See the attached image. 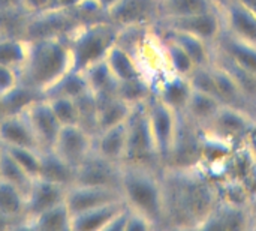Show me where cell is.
<instances>
[{
  "label": "cell",
  "mask_w": 256,
  "mask_h": 231,
  "mask_svg": "<svg viewBox=\"0 0 256 231\" xmlns=\"http://www.w3.org/2000/svg\"><path fill=\"white\" fill-rule=\"evenodd\" d=\"M21 89L20 71L6 65H0V102L9 99Z\"/></svg>",
  "instance_id": "cell-37"
},
{
  "label": "cell",
  "mask_w": 256,
  "mask_h": 231,
  "mask_svg": "<svg viewBox=\"0 0 256 231\" xmlns=\"http://www.w3.org/2000/svg\"><path fill=\"white\" fill-rule=\"evenodd\" d=\"M92 93L87 84V80L84 77V72L70 69L68 74H64L52 87H50L42 96H66L72 99H81L82 96Z\"/></svg>",
  "instance_id": "cell-29"
},
{
  "label": "cell",
  "mask_w": 256,
  "mask_h": 231,
  "mask_svg": "<svg viewBox=\"0 0 256 231\" xmlns=\"http://www.w3.org/2000/svg\"><path fill=\"white\" fill-rule=\"evenodd\" d=\"M153 89L154 95L178 114L184 111L194 92V86L188 77L177 75L170 71L164 72V75L153 83Z\"/></svg>",
  "instance_id": "cell-17"
},
{
  "label": "cell",
  "mask_w": 256,
  "mask_h": 231,
  "mask_svg": "<svg viewBox=\"0 0 256 231\" xmlns=\"http://www.w3.org/2000/svg\"><path fill=\"white\" fill-rule=\"evenodd\" d=\"M93 2H94V3L102 9V12L106 15V14H108L114 6H117L122 0H93Z\"/></svg>",
  "instance_id": "cell-44"
},
{
  "label": "cell",
  "mask_w": 256,
  "mask_h": 231,
  "mask_svg": "<svg viewBox=\"0 0 256 231\" xmlns=\"http://www.w3.org/2000/svg\"><path fill=\"white\" fill-rule=\"evenodd\" d=\"M106 18L122 29L153 27L159 20V0H122Z\"/></svg>",
  "instance_id": "cell-11"
},
{
  "label": "cell",
  "mask_w": 256,
  "mask_h": 231,
  "mask_svg": "<svg viewBox=\"0 0 256 231\" xmlns=\"http://www.w3.org/2000/svg\"><path fill=\"white\" fill-rule=\"evenodd\" d=\"M0 143L4 147H30L40 150L38 138L21 110L0 116Z\"/></svg>",
  "instance_id": "cell-15"
},
{
  "label": "cell",
  "mask_w": 256,
  "mask_h": 231,
  "mask_svg": "<svg viewBox=\"0 0 256 231\" xmlns=\"http://www.w3.org/2000/svg\"><path fill=\"white\" fill-rule=\"evenodd\" d=\"M68 188L42 177H34L26 192V215L24 219L36 216L38 213L64 203Z\"/></svg>",
  "instance_id": "cell-14"
},
{
  "label": "cell",
  "mask_w": 256,
  "mask_h": 231,
  "mask_svg": "<svg viewBox=\"0 0 256 231\" xmlns=\"http://www.w3.org/2000/svg\"><path fill=\"white\" fill-rule=\"evenodd\" d=\"M122 164L108 161L94 152L76 168L74 185H92L120 189Z\"/></svg>",
  "instance_id": "cell-12"
},
{
  "label": "cell",
  "mask_w": 256,
  "mask_h": 231,
  "mask_svg": "<svg viewBox=\"0 0 256 231\" xmlns=\"http://www.w3.org/2000/svg\"><path fill=\"white\" fill-rule=\"evenodd\" d=\"M222 105L224 104L218 98H214L206 92L194 89L190 99H189L184 111L182 113V117L184 120H188L190 125H195L200 129H202L216 116V113L220 110Z\"/></svg>",
  "instance_id": "cell-23"
},
{
  "label": "cell",
  "mask_w": 256,
  "mask_h": 231,
  "mask_svg": "<svg viewBox=\"0 0 256 231\" xmlns=\"http://www.w3.org/2000/svg\"><path fill=\"white\" fill-rule=\"evenodd\" d=\"M120 191L128 207L147 216L156 228L168 221L165 183L156 167L122 162Z\"/></svg>",
  "instance_id": "cell-2"
},
{
  "label": "cell",
  "mask_w": 256,
  "mask_h": 231,
  "mask_svg": "<svg viewBox=\"0 0 256 231\" xmlns=\"http://www.w3.org/2000/svg\"><path fill=\"white\" fill-rule=\"evenodd\" d=\"M219 11L212 0H159V20L189 17L200 12Z\"/></svg>",
  "instance_id": "cell-27"
},
{
  "label": "cell",
  "mask_w": 256,
  "mask_h": 231,
  "mask_svg": "<svg viewBox=\"0 0 256 231\" xmlns=\"http://www.w3.org/2000/svg\"><path fill=\"white\" fill-rule=\"evenodd\" d=\"M96 99L94 108V134L128 120L132 113V105L123 101L117 93L100 96Z\"/></svg>",
  "instance_id": "cell-20"
},
{
  "label": "cell",
  "mask_w": 256,
  "mask_h": 231,
  "mask_svg": "<svg viewBox=\"0 0 256 231\" xmlns=\"http://www.w3.org/2000/svg\"><path fill=\"white\" fill-rule=\"evenodd\" d=\"M51 8V0H22V9L28 15L45 12Z\"/></svg>",
  "instance_id": "cell-39"
},
{
  "label": "cell",
  "mask_w": 256,
  "mask_h": 231,
  "mask_svg": "<svg viewBox=\"0 0 256 231\" xmlns=\"http://www.w3.org/2000/svg\"><path fill=\"white\" fill-rule=\"evenodd\" d=\"M72 69L68 36L30 41L27 60L20 71L21 87L42 96Z\"/></svg>",
  "instance_id": "cell-1"
},
{
  "label": "cell",
  "mask_w": 256,
  "mask_h": 231,
  "mask_svg": "<svg viewBox=\"0 0 256 231\" xmlns=\"http://www.w3.org/2000/svg\"><path fill=\"white\" fill-rule=\"evenodd\" d=\"M122 27L108 18L87 21L75 27L68 35V44L72 56V69L86 71L92 65L105 60L110 48L118 42Z\"/></svg>",
  "instance_id": "cell-3"
},
{
  "label": "cell",
  "mask_w": 256,
  "mask_h": 231,
  "mask_svg": "<svg viewBox=\"0 0 256 231\" xmlns=\"http://www.w3.org/2000/svg\"><path fill=\"white\" fill-rule=\"evenodd\" d=\"M93 137L94 135L82 125L62 126L51 150L63 161L78 168L93 153Z\"/></svg>",
  "instance_id": "cell-8"
},
{
  "label": "cell",
  "mask_w": 256,
  "mask_h": 231,
  "mask_svg": "<svg viewBox=\"0 0 256 231\" xmlns=\"http://www.w3.org/2000/svg\"><path fill=\"white\" fill-rule=\"evenodd\" d=\"M126 129H128V143H126V153L123 162L142 164L152 167L160 164L150 132L146 102L135 105L132 108V113L126 120Z\"/></svg>",
  "instance_id": "cell-5"
},
{
  "label": "cell",
  "mask_w": 256,
  "mask_h": 231,
  "mask_svg": "<svg viewBox=\"0 0 256 231\" xmlns=\"http://www.w3.org/2000/svg\"><path fill=\"white\" fill-rule=\"evenodd\" d=\"M154 26L160 29L177 30L196 36L213 47L218 44V41L224 33V21H222L220 11H207L189 17L164 20V21H158Z\"/></svg>",
  "instance_id": "cell-7"
},
{
  "label": "cell",
  "mask_w": 256,
  "mask_h": 231,
  "mask_svg": "<svg viewBox=\"0 0 256 231\" xmlns=\"http://www.w3.org/2000/svg\"><path fill=\"white\" fill-rule=\"evenodd\" d=\"M128 143L126 122L111 126L108 129L99 131L93 137V152L108 161L123 162Z\"/></svg>",
  "instance_id": "cell-19"
},
{
  "label": "cell",
  "mask_w": 256,
  "mask_h": 231,
  "mask_svg": "<svg viewBox=\"0 0 256 231\" xmlns=\"http://www.w3.org/2000/svg\"><path fill=\"white\" fill-rule=\"evenodd\" d=\"M0 179L15 185L22 192H27L33 180V177L27 174V171L10 156L4 147L0 155Z\"/></svg>",
  "instance_id": "cell-35"
},
{
  "label": "cell",
  "mask_w": 256,
  "mask_h": 231,
  "mask_svg": "<svg viewBox=\"0 0 256 231\" xmlns=\"http://www.w3.org/2000/svg\"><path fill=\"white\" fill-rule=\"evenodd\" d=\"M214 56L224 59L232 66L256 77V47L238 41L228 33H222L214 45Z\"/></svg>",
  "instance_id": "cell-18"
},
{
  "label": "cell",
  "mask_w": 256,
  "mask_h": 231,
  "mask_svg": "<svg viewBox=\"0 0 256 231\" xmlns=\"http://www.w3.org/2000/svg\"><path fill=\"white\" fill-rule=\"evenodd\" d=\"M153 83L147 77H140L130 81L118 83L117 86V95L132 107L147 102L153 96Z\"/></svg>",
  "instance_id": "cell-33"
},
{
  "label": "cell",
  "mask_w": 256,
  "mask_h": 231,
  "mask_svg": "<svg viewBox=\"0 0 256 231\" xmlns=\"http://www.w3.org/2000/svg\"><path fill=\"white\" fill-rule=\"evenodd\" d=\"M256 119L246 110L222 105L216 116L201 129L206 137L216 140L228 147L243 144Z\"/></svg>",
  "instance_id": "cell-6"
},
{
  "label": "cell",
  "mask_w": 256,
  "mask_h": 231,
  "mask_svg": "<svg viewBox=\"0 0 256 231\" xmlns=\"http://www.w3.org/2000/svg\"><path fill=\"white\" fill-rule=\"evenodd\" d=\"M224 32L230 36L256 47V15L240 0L222 11Z\"/></svg>",
  "instance_id": "cell-16"
},
{
  "label": "cell",
  "mask_w": 256,
  "mask_h": 231,
  "mask_svg": "<svg viewBox=\"0 0 256 231\" xmlns=\"http://www.w3.org/2000/svg\"><path fill=\"white\" fill-rule=\"evenodd\" d=\"M22 9V0H0V12H16Z\"/></svg>",
  "instance_id": "cell-42"
},
{
  "label": "cell",
  "mask_w": 256,
  "mask_h": 231,
  "mask_svg": "<svg viewBox=\"0 0 256 231\" xmlns=\"http://www.w3.org/2000/svg\"><path fill=\"white\" fill-rule=\"evenodd\" d=\"M124 200L112 201L87 212L78 213L72 216L70 231H105L110 222L126 207Z\"/></svg>",
  "instance_id": "cell-22"
},
{
  "label": "cell",
  "mask_w": 256,
  "mask_h": 231,
  "mask_svg": "<svg viewBox=\"0 0 256 231\" xmlns=\"http://www.w3.org/2000/svg\"><path fill=\"white\" fill-rule=\"evenodd\" d=\"M201 230H246L252 228L250 207L231 200H218L208 213L196 224Z\"/></svg>",
  "instance_id": "cell-9"
},
{
  "label": "cell",
  "mask_w": 256,
  "mask_h": 231,
  "mask_svg": "<svg viewBox=\"0 0 256 231\" xmlns=\"http://www.w3.org/2000/svg\"><path fill=\"white\" fill-rule=\"evenodd\" d=\"M20 110L24 113L27 122L30 123L40 146V150H51L62 126L57 122L48 101L39 96L38 99L27 101Z\"/></svg>",
  "instance_id": "cell-10"
},
{
  "label": "cell",
  "mask_w": 256,
  "mask_h": 231,
  "mask_svg": "<svg viewBox=\"0 0 256 231\" xmlns=\"http://www.w3.org/2000/svg\"><path fill=\"white\" fill-rule=\"evenodd\" d=\"M146 111L159 162H170L178 140L182 116L162 102L154 93L146 102Z\"/></svg>",
  "instance_id": "cell-4"
},
{
  "label": "cell",
  "mask_w": 256,
  "mask_h": 231,
  "mask_svg": "<svg viewBox=\"0 0 256 231\" xmlns=\"http://www.w3.org/2000/svg\"><path fill=\"white\" fill-rule=\"evenodd\" d=\"M30 41L20 36H0V65L22 69L28 56Z\"/></svg>",
  "instance_id": "cell-31"
},
{
  "label": "cell",
  "mask_w": 256,
  "mask_h": 231,
  "mask_svg": "<svg viewBox=\"0 0 256 231\" xmlns=\"http://www.w3.org/2000/svg\"><path fill=\"white\" fill-rule=\"evenodd\" d=\"M105 63L110 72L112 74V77L117 80V83L130 81L140 77H147L136 56L118 42L114 44L106 53Z\"/></svg>",
  "instance_id": "cell-21"
},
{
  "label": "cell",
  "mask_w": 256,
  "mask_h": 231,
  "mask_svg": "<svg viewBox=\"0 0 256 231\" xmlns=\"http://www.w3.org/2000/svg\"><path fill=\"white\" fill-rule=\"evenodd\" d=\"M45 99L48 101L60 126L81 125V108L76 99L66 96H48Z\"/></svg>",
  "instance_id": "cell-34"
},
{
  "label": "cell",
  "mask_w": 256,
  "mask_h": 231,
  "mask_svg": "<svg viewBox=\"0 0 256 231\" xmlns=\"http://www.w3.org/2000/svg\"><path fill=\"white\" fill-rule=\"evenodd\" d=\"M82 72H84V77L87 80L88 89L94 98L110 96V95L117 93L118 83L112 77V74L110 72L105 60H102L96 65H92L90 68H87Z\"/></svg>",
  "instance_id": "cell-30"
},
{
  "label": "cell",
  "mask_w": 256,
  "mask_h": 231,
  "mask_svg": "<svg viewBox=\"0 0 256 231\" xmlns=\"http://www.w3.org/2000/svg\"><path fill=\"white\" fill-rule=\"evenodd\" d=\"M232 2H236V0H212V3H213V5L220 11V12H222L228 5H231Z\"/></svg>",
  "instance_id": "cell-45"
},
{
  "label": "cell",
  "mask_w": 256,
  "mask_h": 231,
  "mask_svg": "<svg viewBox=\"0 0 256 231\" xmlns=\"http://www.w3.org/2000/svg\"><path fill=\"white\" fill-rule=\"evenodd\" d=\"M160 38L170 39L172 42H176L177 45H180L189 56L190 59L195 62V65L200 66H207L210 63H213L214 59V47L207 44L206 41L183 33V32H177V30H170V29H160Z\"/></svg>",
  "instance_id": "cell-24"
},
{
  "label": "cell",
  "mask_w": 256,
  "mask_h": 231,
  "mask_svg": "<svg viewBox=\"0 0 256 231\" xmlns=\"http://www.w3.org/2000/svg\"><path fill=\"white\" fill-rule=\"evenodd\" d=\"M240 2H242L243 5H246V6H248V8L256 15V0H240Z\"/></svg>",
  "instance_id": "cell-46"
},
{
  "label": "cell",
  "mask_w": 256,
  "mask_h": 231,
  "mask_svg": "<svg viewBox=\"0 0 256 231\" xmlns=\"http://www.w3.org/2000/svg\"><path fill=\"white\" fill-rule=\"evenodd\" d=\"M2 150H3V144L0 143V155H2Z\"/></svg>",
  "instance_id": "cell-47"
},
{
  "label": "cell",
  "mask_w": 256,
  "mask_h": 231,
  "mask_svg": "<svg viewBox=\"0 0 256 231\" xmlns=\"http://www.w3.org/2000/svg\"><path fill=\"white\" fill-rule=\"evenodd\" d=\"M80 3H81V0H51L50 9H52V11H74Z\"/></svg>",
  "instance_id": "cell-41"
},
{
  "label": "cell",
  "mask_w": 256,
  "mask_h": 231,
  "mask_svg": "<svg viewBox=\"0 0 256 231\" xmlns=\"http://www.w3.org/2000/svg\"><path fill=\"white\" fill-rule=\"evenodd\" d=\"M4 149L27 171L28 176H32L33 179L38 177L40 170V158H42L40 150L30 149V147H4Z\"/></svg>",
  "instance_id": "cell-36"
},
{
  "label": "cell",
  "mask_w": 256,
  "mask_h": 231,
  "mask_svg": "<svg viewBox=\"0 0 256 231\" xmlns=\"http://www.w3.org/2000/svg\"><path fill=\"white\" fill-rule=\"evenodd\" d=\"M154 228H156V225L147 216L128 207V218H126L124 231H148L154 230Z\"/></svg>",
  "instance_id": "cell-38"
},
{
  "label": "cell",
  "mask_w": 256,
  "mask_h": 231,
  "mask_svg": "<svg viewBox=\"0 0 256 231\" xmlns=\"http://www.w3.org/2000/svg\"><path fill=\"white\" fill-rule=\"evenodd\" d=\"M38 177L46 179L50 182L63 185L66 188L72 186L75 183L76 177V168L58 158L52 150L42 152L40 158V170Z\"/></svg>",
  "instance_id": "cell-26"
},
{
  "label": "cell",
  "mask_w": 256,
  "mask_h": 231,
  "mask_svg": "<svg viewBox=\"0 0 256 231\" xmlns=\"http://www.w3.org/2000/svg\"><path fill=\"white\" fill-rule=\"evenodd\" d=\"M21 222L18 219H12L3 213H0V230H14V228H21Z\"/></svg>",
  "instance_id": "cell-43"
},
{
  "label": "cell",
  "mask_w": 256,
  "mask_h": 231,
  "mask_svg": "<svg viewBox=\"0 0 256 231\" xmlns=\"http://www.w3.org/2000/svg\"><path fill=\"white\" fill-rule=\"evenodd\" d=\"M72 215L66 203L52 206L36 216L27 218L21 222V228L40 231H70Z\"/></svg>",
  "instance_id": "cell-25"
},
{
  "label": "cell",
  "mask_w": 256,
  "mask_h": 231,
  "mask_svg": "<svg viewBox=\"0 0 256 231\" xmlns=\"http://www.w3.org/2000/svg\"><path fill=\"white\" fill-rule=\"evenodd\" d=\"M0 213L18 221H24L26 215V192L3 179H0Z\"/></svg>",
  "instance_id": "cell-32"
},
{
  "label": "cell",
  "mask_w": 256,
  "mask_h": 231,
  "mask_svg": "<svg viewBox=\"0 0 256 231\" xmlns=\"http://www.w3.org/2000/svg\"><path fill=\"white\" fill-rule=\"evenodd\" d=\"M243 147H244V150L248 152L249 158L252 159L254 165L256 167V125L248 134V137H246V140L243 143Z\"/></svg>",
  "instance_id": "cell-40"
},
{
  "label": "cell",
  "mask_w": 256,
  "mask_h": 231,
  "mask_svg": "<svg viewBox=\"0 0 256 231\" xmlns=\"http://www.w3.org/2000/svg\"><path fill=\"white\" fill-rule=\"evenodd\" d=\"M123 200L122 191L117 188L92 186V185H72L66 191L64 203L70 215H78L90 209Z\"/></svg>",
  "instance_id": "cell-13"
},
{
  "label": "cell",
  "mask_w": 256,
  "mask_h": 231,
  "mask_svg": "<svg viewBox=\"0 0 256 231\" xmlns=\"http://www.w3.org/2000/svg\"><path fill=\"white\" fill-rule=\"evenodd\" d=\"M159 39H160V47H162L166 69L172 74L183 75V77L189 78L194 74V71L198 68L195 65V62L190 59V56L176 42L160 38V36H159Z\"/></svg>",
  "instance_id": "cell-28"
}]
</instances>
